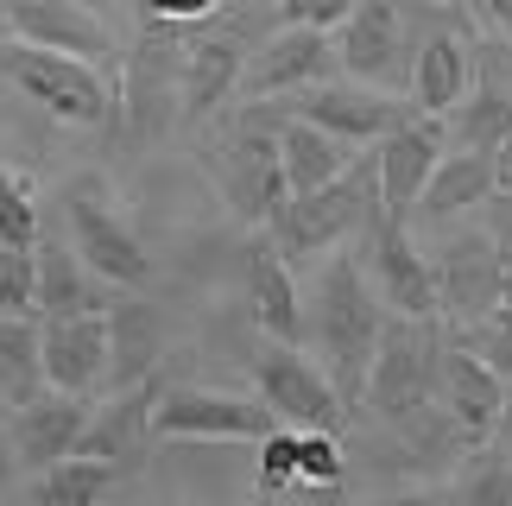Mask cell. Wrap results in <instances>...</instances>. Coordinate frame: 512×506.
Wrapping results in <instances>:
<instances>
[{
    "label": "cell",
    "mask_w": 512,
    "mask_h": 506,
    "mask_svg": "<svg viewBox=\"0 0 512 506\" xmlns=\"http://www.w3.org/2000/svg\"><path fill=\"white\" fill-rule=\"evenodd\" d=\"M184 64H190V26L177 19H152L127 51V76H121V95H127V140L146 146L177 121V102H184Z\"/></svg>",
    "instance_id": "obj_5"
},
{
    "label": "cell",
    "mask_w": 512,
    "mask_h": 506,
    "mask_svg": "<svg viewBox=\"0 0 512 506\" xmlns=\"http://www.w3.org/2000/svg\"><path fill=\"white\" fill-rule=\"evenodd\" d=\"M108 329H114V355H108V386H133V380H152L159 367V317L146 304H108Z\"/></svg>",
    "instance_id": "obj_28"
},
{
    "label": "cell",
    "mask_w": 512,
    "mask_h": 506,
    "mask_svg": "<svg viewBox=\"0 0 512 506\" xmlns=\"http://www.w3.org/2000/svg\"><path fill=\"white\" fill-rule=\"evenodd\" d=\"M386 298L373 285V272L361 253H336L323 272H317V298H310V336H317V355L336 380V393L348 399V412L361 418V393H367V374H373V355H380V336H386Z\"/></svg>",
    "instance_id": "obj_1"
},
{
    "label": "cell",
    "mask_w": 512,
    "mask_h": 506,
    "mask_svg": "<svg viewBox=\"0 0 512 506\" xmlns=\"http://www.w3.org/2000/svg\"><path fill=\"white\" fill-rule=\"evenodd\" d=\"M152 424H159V437H190V443H260L279 424V412L260 393L241 399L215 393V386H165Z\"/></svg>",
    "instance_id": "obj_9"
},
{
    "label": "cell",
    "mask_w": 512,
    "mask_h": 506,
    "mask_svg": "<svg viewBox=\"0 0 512 506\" xmlns=\"http://www.w3.org/2000/svg\"><path fill=\"white\" fill-rule=\"evenodd\" d=\"M0 32L32 38L51 51H76L89 64H114V32L95 19L83 0H0Z\"/></svg>",
    "instance_id": "obj_17"
},
{
    "label": "cell",
    "mask_w": 512,
    "mask_h": 506,
    "mask_svg": "<svg viewBox=\"0 0 512 506\" xmlns=\"http://www.w3.org/2000/svg\"><path fill=\"white\" fill-rule=\"evenodd\" d=\"M228 0H146L152 19H177V26H203V19H215Z\"/></svg>",
    "instance_id": "obj_38"
},
{
    "label": "cell",
    "mask_w": 512,
    "mask_h": 506,
    "mask_svg": "<svg viewBox=\"0 0 512 506\" xmlns=\"http://www.w3.org/2000/svg\"><path fill=\"white\" fill-rule=\"evenodd\" d=\"M45 329L38 317H7L0 310V399L7 405H26L45 393Z\"/></svg>",
    "instance_id": "obj_27"
},
{
    "label": "cell",
    "mask_w": 512,
    "mask_h": 506,
    "mask_svg": "<svg viewBox=\"0 0 512 506\" xmlns=\"http://www.w3.org/2000/svg\"><path fill=\"white\" fill-rule=\"evenodd\" d=\"M380 197V165H373V152H367V165H348L342 178H329L317 190H291V203L272 216V241H279V253L291 266H304V260H317V253L329 247H342L354 228H361Z\"/></svg>",
    "instance_id": "obj_4"
},
{
    "label": "cell",
    "mask_w": 512,
    "mask_h": 506,
    "mask_svg": "<svg viewBox=\"0 0 512 506\" xmlns=\"http://www.w3.org/2000/svg\"><path fill=\"white\" fill-rule=\"evenodd\" d=\"M64 222H70L76 253L89 260V272H102L108 285H146L152 279V260H146L140 235L127 228V216L114 209L108 184L95 178V171L64 184Z\"/></svg>",
    "instance_id": "obj_8"
},
{
    "label": "cell",
    "mask_w": 512,
    "mask_h": 506,
    "mask_svg": "<svg viewBox=\"0 0 512 506\" xmlns=\"http://www.w3.org/2000/svg\"><path fill=\"white\" fill-rule=\"evenodd\" d=\"M291 108L310 114V121H323L329 133H342L348 146H373V140H386V133L405 121V102L380 95V83H317V89H304Z\"/></svg>",
    "instance_id": "obj_21"
},
{
    "label": "cell",
    "mask_w": 512,
    "mask_h": 506,
    "mask_svg": "<svg viewBox=\"0 0 512 506\" xmlns=\"http://www.w3.org/2000/svg\"><path fill=\"white\" fill-rule=\"evenodd\" d=\"M108 279L89 272V260L64 241H38V317H70V310H108Z\"/></svg>",
    "instance_id": "obj_25"
},
{
    "label": "cell",
    "mask_w": 512,
    "mask_h": 506,
    "mask_svg": "<svg viewBox=\"0 0 512 506\" xmlns=\"http://www.w3.org/2000/svg\"><path fill=\"white\" fill-rule=\"evenodd\" d=\"M342 64V51H336V38H329L323 26H285L279 19V32H266L260 45H253L247 57V76H241V102H266V95H304V89H317L329 83Z\"/></svg>",
    "instance_id": "obj_10"
},
{
    "label": "cell",
    "mask_w": 512,
    "mask_h": 506,
    "mask_svg": "<svg viewBox=\"0 0 512 506\" xmlns=\"http://www.w3.org/2000/svg\"><path fill=\"white\" fill-rule=\"evenodd\" d=\"M443 152H449L443 114H405L386 140H373V165H380V216L411 222V209H418L430 171L443 165Z\"/></svg>",
    "instance_id": "obj_12"
},
{
    "label": "cell",
    "mask_w": 512,
    "mask_h": 506,
    "mask_svg": "<svg viewBox=\"0 0 512 506\" xmlns=\"http://www.w3.org/2000/svg\"><path fill=\"white\" fill-rule=\"evenodd\" d=\"M443 342H449L443 317H399V310H392L386 336H380V355H373V374H367V393H361V418H380V424L418 418L424 405L437 399Z\"/></svg>",
    "instance_id": "obj_3"
},
{
    "label": "cell",
    "mask_w": 512,
    "mask_h": 506,
    "mask_svg": "<svg viewBox=\"0 0 512 506\" xmlns=\"http://www.w3.org/2000/svg\"><path fill=\"white\" fill-rule=\"evenodd\" d=\"M0 310L38 317V247H0Z\"/></svg>",
    "instance_id": "obj_33"
},
{
    "label": "cell",
    "mask_w": 512,
    "mask_h": 506,
    "mask_svg": "<svg viewBox=\"0 0 512 506\" xmlns=\"http://www.w3.org/2000/svg\"><path fill=\"white\" fill-rule=\"evenodd\" d=\"M159 393H165L159 380L114 386V399L95 405V418H89V431H83V443H76V450L108 456V462H121V469H146V443L159 437V424H152V412H159Z\"/></svg>",
    "instance_id": "obj_20"
},
{
    "label": "cell",
    "mask_w": 512,
    "mask_h": 506,
    "mask_svg": "<svg viewBox=\"0 0 512 506\" xmlns=\"http://www.w3.org/2000/svg\"><path fill=\"white\" fill-rule=\"evenodd\" d=\"M279 7L285 26H323V32H336L342 19L354 13V0H272Z\"/></svg>",
    "instance_id": "obj_37"
},
{
    "label": "cell",
    "mask_w": 512,
    "mask_h": 506,
    "mask_svg": "<svg viewBox=\"0 0 512 506\" xmlns=\"http://www.w3.org/2000/svg\"><path fill=\"white\" fill-rule=\"evenodd\" d=\"M506 304H512V266H506Z\"/></svg>",
    "instance_id": "obj_45"
},
{
    "label": "cell",
    "mask_w": 512,
    "mask_h": 506,
    "mask_svg": "<svg viewBox=\"0 0 512 506\" xmlns=\"http://www.w3.org/2000/svg\"><path fill=\"white\" fill-rule=\"evenodd\" d=\"M279 165H285L291 190H317V184H329V178H342V171H348V140L291 108L285 127H279Z\"/></svg>",
    "instance_id": "obj_26"
},
{
    "label": "cell",
    "mask_w": 512,
    "mask_h": 506,
    "mask_svg": "<svg viewBox=\"0 0 512 506\" xmlns=\"http://www.w3.org/2000/svg\"><path fill=\"white\" fill-rule=\"evenodd\" d=\"M494 165H500V190H512V133L500 140V152H494Z\"/></svg>",
    "instance_id": "obj_43"
},
{
    "label": "cell",
    "mask_w": 512,
    "mask_h": 506,
    "mask_svg": "<svg viewBox=\"0 0 512 506\" xmlns=\"http://www.w3.org/2000/svg\"><path fill=\"white\" fill-rule=\"evenodd\" d=\"M0 247H38V190L13 165H0Z\"/></svg>",
    "instance_id": "obj_32"
},
{
    "label": "cell",
    "mask_w": 512,
    "mask_h": 506,
    "mask_svg": "<svg viewBox=\"0 0 512 506\" xmlns=\"http://www.w3.org/2000/svg\"><path fill=\"white\" fill-rule=\"evenodd\" d=\"M342 475H348L342 431H304V450H298V488H342Z\"/></svg>",
    "instance_id": "obj_35"
},
{
    "label": "cell",
    "mask_w": 512,
    "mask_h": 506,
    "mask_svg": "<svg viewBox=\"0 0 512 506\" xmlns=\"http://www.w3.org/2000/svg\"><path fill=\"white\" fill-rule=\"evenodd\" d=\"M437 405L462 424L475 443H494L500 424H506V405H512V380L500 367H487L475 348H468L456 329L443 342V367H437Z\"/></svg>",
    "instance_id": "obj_14"
},
{
    "label": "cell",
    "mask_w": 512,
    "mask_h": 506,
    "mask_svg": "<svg viewBox=\"0 0 512 506\" xmlns=\"http://www.w3.org/2000/svg\"><path fill=\"white\" fill-rule=\"evenodd\" d=\"M0 83H13L32 108H45L57 127H108L121 102H114V83L102 64L76 51H51V45H32V38H13L0 32Z\"/></svg>",
    "instance_id": "obj_2"
},
{
    "label": "cell",
    "mask_w": 512,
    "mask_h": 506,
    "mask_svg": "<svg viewBox=\"0 0 512 506\" xmlns=\"http://www.w3.org/2000/svg\"><path fill=\"white\" fill-rule=\"evenodd\" d=\"M19 469H26V462H19V443H13L7 424H0V494H7L13 481H19Z\"/></svg>",
    "instance_id": "obj_40"
},
{
    "label": "cell",
    "mask_w": 512,
    "mask_h": 506,
    "mask_svg": "<svg viewBox=\"0 0 512 506\" xmlns=\"http://www.w3.org/2000/svg\"><path fill=\"white\" fill-rule=\"evenodd\" d=\"M500 190V165H494V152H475V146H456V152H443V165L430 171V184H424V197L418 209H411V222H456L468 216V209H481L487 197Z\"/></svg>",
    "instance_id": "obj_23"
},
{
    "label": "cell",
    "mask_w": 512,
    "mask_h": 506,
    "mask_svg": "<svg viewBox=\"0 0 512 506\" xmlns=\"http://www.w3.org/2000/svg\"><path fill=\"white\" fill-rule=\"evenodd\" d=\"M411 108L418 114H449L475 89V45L462 32H430L418 51H411Z\"/></svg>",
    "instance_id": "obj_24"
},
{
    "label": "cell",
    "mask_w": 512,
    "mask_h": 506,
    "mask_svg": "<svg viewBox=\"0 0 512 506\" xmlns=\"http://www.w3.org/2000/svg\"><path fill=\"white\" fill-rule=\"evenodd\" d=\"M253 374V393H260L279 424H298V431H348V399L336 393V380H329V367H317L310 355H298V342H272L247 361Z\"/></svg>",
    "instance_id": "obj_6"
},
{
    "label": "cell",
    "mask_w": 512,
    "mask_h": 506,
    "mask_svg": "<svg viewBox=\"0 0 512 506\" xmlns=\"http://www.w3.org/2000/svg\"><path fill=\"white\" fill-rule=\"evenodd\" d=\"M247 304H253V323H260L272 342H304L310 336V310L298 298V279H291V260L279 253V241L247 247Z\"/></svg>",
    "instance_id": "obj_22"
},
{
    "label": "cell",
    "mask_w": 512,
    "mask_h": 506,
    "mask_svg": "<svg viewBox=\"0 0 512 506\" xmlns=\"http://www.w3.org/2000/svg\"><path fill=\"white\" fill-rule=\"evenodd\" d=\"M121 462H108V456H89V450H70L64 462H51V469H38L32 481V500L38 506H89V500H102L108 488H121Z\"/></svg>",
    "instance_id": "obj_29"
},
{
    "label": "cell",
    "mask_w": 512,
    "mask_h": 506,
    "mask_svg": "<svg viewBox=\"0 0 512 506\" xmlns=\"http://www.w3.org/2000/svg\"><path fill=\"white\" fill-rule=\"evenodd\" d=\"M260 38L247 32V19H203L190 26V64H184V121H209L228 95H241L247 57Z\"/></svg>",
    "instance_id": "obj_13"
},
{
    "label": "cell",
    "mask_w": 512,
    "mask_h": 506,
    "mask_svg": "<svg viewBox=\"0 0 512 506\" xmlns=\"http://www.w3.org/2000/svg\"><path fill=\"white\" fill-rule=\"evenodd\" d=\"M487 235H494L500 260L512 266V190H494V197H487Z\"/></svg>",
    "instance_id": "obj_39"
},
{
    "label": "cell",
    "mask_w": 512,
    "mask_h": 506,
    "mask_svg": "<svg viewBox=\"0 0 512 506\" xmlns=\"http://www.w3.org/2000/svg\"><path fill=\"white\" fill-rule=\"evenodd\" d=\"M437 298H443V323L468 329L475 317H487L494 304H506V260L487 228H462L437 247Z\"/></svg>",
    "instance_id": "obj_11"
},
{
    "label": "cell",
    "mask_w": 512,
    "mask_h": 506,
    "mask_svg": "<svg viewBox=\"0 0 512 506\" xmlns=\"http://www.w3.org/2000/svg\"><path fill=\"white\" fill-rule=\"evenodd\" d=\"M449 494L468 506H512V450H481L462 462V475L449 481Z\"/></svg>",
    "instance_id": "obj_31"
},
{
    "label": "cell",
    "mask_w": 512,
    "mask_h": 506,
    "mask_svg": "<svg viewBox=\"0 0 512 506\" xmlns=\"http://www.w3.org/2000/svg\"><path fill=\"white\" fill-rule=\"evenodd\" d=\"M424 7H443L449 13V7H462V0H424Z\"/></svg>",
    "instance_id": "obj_44"
},
{
    "label": "cell",
    "mask_w": 512,
    "mask_h": 506,
    "mask_svg": "<svg viewBox=\"0 0 512 506\" xmlns=\"http://www.w3.org/2000/svg\"><path fill=\"white\" fill-rule=\"evenodd\" d=\"M45 329V380L64 393H95L108 380V355H114V329L108 310H70V317H38Z\"/></svg>",
    "instance_id": "obj_18"
},
{
    "label": "cell",
    "mask_w": 512,
    "mask_h": 506,
    "mask_svg": "<svg viewBox=\"0 0 512 506\" xmlns=\"http://www.w3.org/2000/svg\"><path fill=\"white\" fill-rule=\"evenodd\" d=\"M298 450H304L298 424H272V431L260 437V494L298 488Z\"/></svg>",
    "instance_id": "obj_34"
},
{
    "label": "cell",
    "mask_w": 512,
    "mask_h": 506,
    "mask_svg": "<svg viewBox=\"0 0 512 506\" xmlns=\"http://www.w3.org/2000/svg\"><path fill=\"white\" fill-rule=\"evenodd\" d=\"M456 121H449V140L456 146H475V152H500V140L512 133V89L500 83H481V89H468L456 108Z\"/></svg>",
    "instance_id": "obj_30"
},
{
    "label": "cell",
    "mask_w": 512,
    "mask_h": 506,
    "mask_svg": "<svg viewBox=\"0 0 512 506\" xmlns=\"http://www.w3.org/2000/svg\"><path fill=\"white\" fill-rule=\"evenodd\" d=\"M291 102L272 114L266 102H247L241 127L228 140V165H222V197L234 203V216L247 222H272L279 209L291 203V178L279 165V127H285Z\"/></svg>",
    "instance_id": "obj_7"
},
{
    "label": "cell",
    "mask_w": 512,
    "mask_h": 506,
    "mask_svg": "<svg viewBox=\"0 0 512 506\" xmlns=\"http://www.w3.org/2000/svg\"><path fill=\"white\" fill-rule=\"evenodd\" d=\"M367 272H373V285H380L386 310H399V317H443L437 266L418 253L411 222L373 216V228H367Z\"/></svg>",
    "instance_id": "obj_15"
},
{
    "label": "cell",
    "mask_w": 512,
    "mask_h": 506,
    "mask_svg": "<svg viewBox=\"0 0 512 506\" xmlns=\"http://www.w3.org/2000/svg\"><path fill=\"white\" fill-rule=\"evenodd\" d=\"M481 19H487L494 32H506V38H512V0H481Z\"/></svg>",
    "instance_id": "obj_41"
},
{
    "label": "cell",
    "mask_w": 512,
    "mask_h": 506,
    "mask_svg": "<svg viewBox=\"0 0 512 506\" xmlns=\"http://www.w3.org/2000/svg\"><path fill=\"white\" fill-rule=\"evenodd\" d=\"M95 418L89 393H64V386H45L38 399L13 405V443H19V462L26 469H51V462H64L76 443H83Z\"/></svg>",
    "instance_id": "obj_19"
},
{
    "label": "cell",
    "mask_w": 512,
    "mask_h": 506,
    "mask_svg": "<svg viewBox=\"0 0 512 506\" xmlns=\"http://www.w3.org/2000/svg\"><path fill=\"white\" fill-rule=\"evenodd\" d=\"M342 70L354 83H399V70L411 76V45H405V13L392 0H354V13L336 26Z\"/></svg>",
    "instance_id": "obj_16"
},
{
    "label": "cell",
    "mask_w": 512,
    "mask_h": 506,
    "mask_svg": "<svg viewBox=\"0 0 512 506\" xmlns=\"http://www.w3.org/2000/svg\"><path fill=\"white\" fill-rule=\"evenodd\" d=\"M456 336L475 348L487 367H500V374L512 380V304H494L487 317H475L468 329H456Z\"/></svg>",
    "instance_id": "obj_36"
},
{
    "label": "cell",
    "mask_w": 512,
    "mask_h": 506,
    "mask_svg": "<svg viewBox=\"0 0 512 506\" xmlns=\"http://www.w3.org/2000/svg\"><path fill=\"white\" fill-rule=\"evenodd\" d=\"M487 64H494L506 83H512V38H500V45H487Z\"/></svg>",
    "instance_id": "obj_42"
}]
</instances>
